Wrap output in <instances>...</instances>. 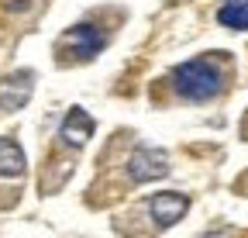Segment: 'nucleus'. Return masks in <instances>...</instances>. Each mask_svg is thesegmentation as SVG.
Wrapping results in <instances>:
<instances>
[{
  "label": "nucleus",
  "mask_w": 248,
  "mask_h": 238,
  "mask_svg": "<svg viewBox=\"0 0 248 238\" xmlns=\"http://www.w3.org/2000/svg\"><path fill=\"white\" fill-rule=\"evenodd\" d=\"M172 86L186 100H210L224 90V73L210 59H190L172 69Z\"/></svg>",
  "instance_id": "obj_1"
},
{
  "label": "nucleus",
  "mask_w": 248,
  "mask_h": 238,
  "mask_svg": "<svg viewBox=\"0 0 248 238\" xmlns=\"http://www.w3.org/2000/svg\"><path fill=\"white\" fill-rule=\"evenodd\" d=\"M104 42H107V38H104L93 24H76V28H69V32L59 38V48L66 52V59L79 63V59H93V55L104 48Z\"/></svg>",
  "instance_id": "obj_2"
},
{
  "label": "nucleus",
  "mask_w": 248,
  "mask_h": 238,
  "mask_svg": "<svg viewBox=\"0 0 248 238\" xmlns=\"http://www.w3.org/2000/svg\"><path fill=\"white\" fill-rule=\"evenodd\" d=\"M128 166H131V176H135V180H141V183L162 180V176L169 173V156L162 152V148H138Z\"/></svg>",
  "instance_id": "obj_3"
},
{
  "label": "nucleus",
  "mask_w": 248,
  "mask_h": 238,
  "mask_svg": "<svg viewBox=\"0 0 248 238\" xmlns=\"http://www.w3.org/2000/svg\"><path fill=\"white\" fill-rule=\"evenodd\" d=\"M148 211H152V221L155 224H176L186 211H190V197L186 193H155L148 200Z\"/></svg>",
  "instance_id": "obj_4"
},
{
  "label": "nucleus",
  "mask_w": 248,
  "mask_h": 238,
  "mask_svg": "<svg viewBox=\"0 0 248 238\" xmlns=\"http://www.w3.org/2000/svg\"><path fill=\"white\" fill-rule=\"evenodd\" d=\"M31 86H35V76H31L28 69L7 76L4 83H0V107L4 111H21L31 100Z\"/></svg>",
  "instance_id": "obj_5"
},
{
  "label": "nucleus",
  "mask_w": 248,
  "mask_h": 238,
  "mask_svg": "<svg viewBox=\"0 0 248 238\" xmlns=\"http://www.w3.org/2000/svg\"><path fill=\"white\" fill-rule=\"evenodd\" d=\"M59 135H62V142H66V145H73V148L86 145V138L93 135V117H90L83 107H73V111L66 114V121H62Z\"/></svg>",
  "instance_id": "obj_6"
},
{
  "label": "nucleus",
  "mask_w": 248,
  "mask_h": 238,
  "mask_svg": "<svg viewBox=\"0 0 248 238\" xmlns=\"http://www.w3.org/2000/svg\"><path fill=\"white\" fill-rule=\"evenodd\" d=\"M24 152L14 138H0V173L4 176H21L24 173Z\"/></svg>",
  "instance_id": "obj_7"
},
{
  "label": "nucleus",
  "mask_w": 248,
  "mask_h": 238,
  "mask_svg": "<svg viewBox=\"0 0 248 238\" xmlns=\"http://www.w3.org/2000/svg\"><path fill=\"white\" fill-rule=\"evenodd\" d=\"M217 21L234 32H248V0H228V4L217 11Z\"/></svg>",
  "instance_id": "obj_8"
},
{
  "label": "nucleus",
  "mask_w": 248,
  "mask_h": 238,
  "mask_svg": "<svg viewBox=\"0 0 248 238\" xmlns=\"http://www.w3.org/2000/svg\"><path fill=\"white\" fill-rule=\"evenodd\" d=\"M207 238H241V235H238L234 228H224V231H210Z\"/></svg>",
  "instance_id": "obj_9"
}]
</instances>
